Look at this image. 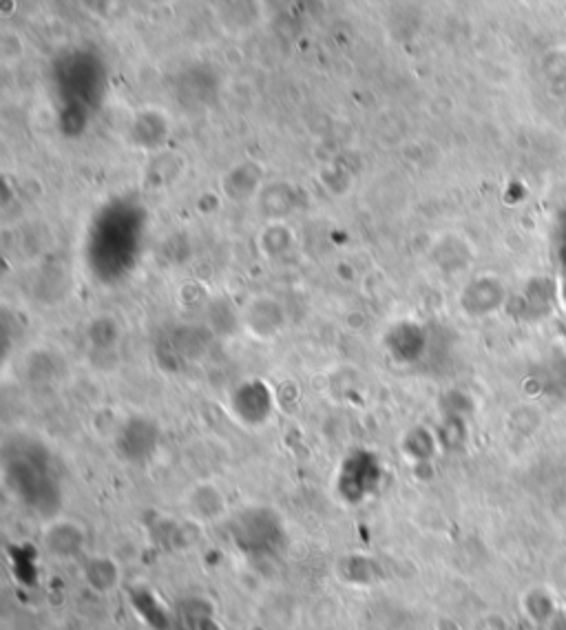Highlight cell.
<instances>
[{
  "label": "cell",
  "instance_id": "obj_1",
  "mask_svg": "<svg viewBox=\"0 0 566 630\" xmlns=\"http://www.w3.org/2000/svg\"><path fill=\"white\" fill-rule=\"evenodd\" d=\"M45 546L56 558H73L85 546V531L71 520L51 522L45 531Z\"/></svg>",
  "mask_w": 566,
  "mask_h": 630
},
{
  "label": "cell",
  "instance_id": "obj_2",
  "mask_svg": "<svg viewBox=\"0 0 566 630\" xmlns=\"http://www.w3.org/2000/svg\"><path fill=\"white\" fill-rule=\"evenodd\" d=\"M87 584L96 593H109L118 584V566L109 558H91L85 566Z\"/></svg>",
  "mask_w": 566,
  "mask_h": 630
}]
</instances>
